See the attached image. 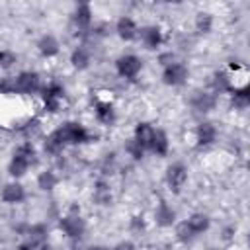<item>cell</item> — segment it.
<instances>
[{"instance_id": "cell-24", "label": "cell", "mask_w": 250, "mask_h": 250, "mask_svg": "<svg viewBox=\"0 0 250 250\" xmlns=\"http://www.w3.org/2000/svg\"><path fill=\"white\" fill-rule=\"evenodd\" d=\"M186 221H188V225L191 227V230H193L197 236L203 234L205 230H209V227H211V217H209L207 213H201V211L191 213Z\"/></svg>"}, {"instance_id": "cell-5", "label": "cell", "mask_w": 250, "mask_h": 250, "mask_svg": "<svg viewBox=\"0 0 250 250\" xmlns=\"http://www.w3.org/2000/svg\"><path fill=\"white\" fill-rule=\"evenodd\" d=\"M39 96H41V102H43V109L47 113H59L64 105V86L57 80H51V82L43 84Z\"/></svg>"}, {"instance_id": "cell-13", "label": "cell", "mask_w": 250, "mask_h": 250, "mask_svg": "<svg viewBox=\"0 0 250 250\" xmlns=\"http://www.w3.org/2000/svg\"><path fill=\"white\" fill-rule=\"evenodd\" d=\"M94 117H96V121L100 125L111 127L117 121V109L107 100H96V104H94Z\"/></svg>"}, {"instance_id": "cell-35", "label": "cell", "mask_w": 250, "mask_h": 250, "mask_svg": "<svg viewBox=\"0 0 250 250\" xmlns=\"http://www.w3.org/2000/svg\"><path fill=\"white\" fill-rule=\"evenodd\" d=\"M86 250H109V248L104 246V244H92V246H88Z\"/></svg>"}, {"instance_id": "cell-4", "label": "cell", "mask_w": 250, "mask_h": 250, "mask_svg": "<svg viewBox=\"0 0 250 250\" xmlns=\"http://www.w3.org/2000/svg\"><path fill=\"white\" fill-rule=\"evenodd\" d=\"M12 84H14V96H35L43 88L41 74L35 70L18 72L16 76H12Z\"/></svg>"}, {"instance_id": "cell-9", "label": "cell", "mask_w": 250, "mask_h": 250, "mask_svg": "<svg viewBox=\"0 0 250 250\" xmlns=\"http://www.w3.org/2000/svg\"><path fill=\"white\" fill-rule=\"evenodd\" d=\"M160 78H162V82H164L166 86L178 88V86H184V84L188 82V78H189V68H188L186 62L176 61V62H172L170 66L162 68V76H160Z\"/></svg>"}, {"instance_id": "cell-18", "label": "cell", "mask_w": 250, "mask_h": 250, "mask_svg": "<svg viewBox=\"0 0 250 250\" xmlns=\"http://www.w3.org/2000/svg\"><path fill=\"white\" fill-rule=\"evenodd\" d=\"M152 219H154L156 227L168 229V227H174V225H176V211H174V207H172L170 203L160 201V203L156 205V209H154Z\"/></svg>"}, {"instance_id": "cell-19", "label": "cell", "mask_w": 250, "mask_h": 250, "mask_svg": "<svg viewBox=\"0 0 250 250\" xmlns=\"http://www.w3.org/2000/svg\"><path fill=\"white\" fill-rule=\"evenodd\" d=\"M234 86H236V84L232 82V76H230L229 70H217V72H213V76H211V92H213L215 96H219V94H229Z\"/></svg>"}, {"instance_id": "cell-28", "label": "cell", "mask_w": 250, "mask_h": 250, "mask_svg": "<svg viewBox=\"0 0 250 250\" xmlns=\"http://www.w3.org/2000/svg\"><path fill=\"white\" fill-rule=\"evenodd\" d=\"M174 234H176V240H180L184 244H189V242H193L197 238V234L191 230V227L188 225V221H176Z\"/></svg>"}, {"instance_id": "cell-27", "label": "cell", "mask_w": 250, "mask_h": 250, "mask_svg": "<svg viewBox=\"0 0 250 250\" xmlns=\"http://www.w3.org/2000/svg\"><path fill=\"white\" fill-rule=\"evenodd\" d=\"M64 148H66V146L62 145V141L59 139V135H57L55 131H51V133L43 139V150H45L47 154H51V156H59Z\"/></svg>"}, {"instance_id": "cell-29", "label": "cell", "mask_w": 250, "mask_h": 250, "mask_svg": "<svg viewBox=\"0 0 250 250\" xmlns=\"http://www.w3.org/2000/svg\"><path fill=\"white\" fill-rule=\"evenodd\" d=\"M123 148H125V152H127V156H131L133 160H143L145 158V148L131 137V139H127L125 141V145H123Z\"/></svg>"}, {"instance_id": "cell-11", "label": "cell", "mask_w": 250, "mask_h": 250, "mask_svg": "<svg viewBox=\"0 0 250 250\" xmlns=\"http://www.w3.org/2000/svg\"><path fill=\"white\" fill-rule=\"evenodd\" d=\"M189 105L197 113H209L217 107V96L211 90H197L189 98Z\"/></svg>"}, {"instance_id": "cell-30", "label": "cell", "mask_w": 250, "mask_h": 250, "mask_svg": "<svg viewBox=\"0 0 250 250\" xmlns=\"http://www.w3.org/2000/svg\"><path fill=\"white\" fill-rule=\"evenodd\" d=\"M129 232L135 236H143L146 232V219L143 215H133L129 221Z\"/></svg>"}, {"instance_id": "cell-8", "label": "cell", "mask_w": 250, "mask_h": 250, "mask_svg": "<svg viewBox=\"0 0 250 250\" xmlns=\"http://www.w3.org/2000/svg\"><path fill=\"white\" fill-rule=\"evenodd\" d=\"M164 182L172 193H180L188 184V166L184 162H172L164 172Z\"/></svg>"}, {"instance_id": "cell-15", "label": "cell", "mask_w": 250, "mask_h": 250, "mask_svg": "<svg viewBox=\"0 0 250 250\" xmlns=\"http://www.w3.org/2000/svg\"><path fill=\"white\" fill-rule=\"evenodd\" d=\"M92 201L100 207H109L113 203V191H111V186L107 180L100 178L94 182V188H92Z\"/></svg>"}, {"instance_id": "cell-14", "label": "cell", "mask_w": 250, "mask_h": 250, "mask_svg": "<svg viewBox=\"0 0 250 250\" xmlns=\"http://www.w3.org/2000/svg\"><path fill=\"white\" fill-rule=\"evenodd\" d=\"M193 137H195V145H197L199 148L211 146V145L217 141V127H215L211 121H201V123L195 125Z\"/></svg>"}, {"instance_id": "cell-23", "label": "cell", "mask_w": 250, "mask_h": 250, "mask_svg": "<svg viewBox=\"0 0 250 250\" xmlns=\"http://www.w3.org/2000/svg\"><path fill=\"white\" fill-rule=\"evenodd\" d=\"M229 98H230V105L234 109H246L250 105V88L246 84L244 86H234L229 92Z\"/></svg>"}, {"instance_id": "cell-34", "label": "cell", "mask_w": 250, "mask_h": 250, "mask_svg": "<svg viewBox=\"0 0 250 250\" xmlns=\"http://www.w3.org/2000/svg\"><path fill=\"white\" fill-rule=\"evenodd\" d=\"M234 232H236V227L234 225H229L223 229V240H232L234 238Z\"/></svg>"}, {"instance_id": "cell-20", "label": "cell", "mask_w": 250, "mask_h": 250, "mask_svg": "<svg viewBox=\"0 0 250 250\" xmlns=\"http://www.w3.org/2000/svg\"><path fill=\"white\" fill-rule=\"evenodd\" d=\"M72 68L76 70H86L90 64H92V53L86 45H76L72 51H70V57H68Z\"/></svg>"}, {"instance_id": "cell-31", "label": "cell", "mask_w": 250, "mask_h": 250, "mask_svg": "<svg viewBox=\"0 0 250 250\" xmlns=\"http://www.w3.org/2000/svg\"><path fill=\"white\" fill-rule=\"evenodd\" d=\"M16 62H18V55L12 49H0V68L2 70H10Z\"/></svg>"}, {"instance_id": "cell-25", "label": "cell", "mask_w": 250, "mask_h": 250, "mask_svg": "<svg viewBox=\"0 0 250 250\" xmlns=\"http://www.w3.org/2000/svg\"><path fill=\"white\" fill-rule=\"evenodd\" d=\"M193 29L199 35H209L213 29V14L211 12H197L193 18Z\"/></svg>"}, {"instance_id": "cell-32", "label": "cell", "mask_w": 250, "mask_h": 250, "mask_svg": "<svg viewBox=\"0 0 250 250\" xmlns=\"http://www.w3.org/2000/svg\"><path fill=\"white\" fill-rule=\"evenodd\" d=\"M156 61H158V64H160L162 68H166V66H170L172 62H176V61H178V57H176V53H174V51H162V53H158Z\"/></svg>"}, {"instance_id": "cell-33", "label": "cell", "mask_w": 250, "mask_h": 250, "mask_svg": "<svg viewBox=\"0 0 250 250\" xmlns=\"http://www.w3.org/2000/svg\"><path fill=\"white\" fill-rule=\"evenodd\" d=\"M109 250H137V244L133 242V240H119L113 248H109Z\"/></svg>"}, {"instance_id": "cell-1", "label": "cell", "mask_w": 250, "mask_h": 250, "mask_svg": "<svg viewBox=\"0 0 250 250\" xmlns=\"http://www.w3.org/2000/svg\"><path fill=\"white\" fill-rule=\"evenodd\" d=\"M37 162V148L31 141H23L16 146L10 162H8V174L14 178V180H20L23 178L31 166H35Z\"/></svg>"}, {"instance_id": "cell-36", "label": "cell", "mask_w": 250, "mask_h": 250, "mask_svg": "<svg viewBox=\"0 0 250 250\" xmlns=\"http://www.w3.org/2000/svg\"><path fill=\"white\" fill-rule=\"evenodd\" d=\"M35 250H51V246H49V242H43V244H39Z\"/></svg>"}, {"instance_id": "cell-12", "label": "cell", "mask_w": 250, "mask_h": 250, "mask_svg": "<svg viewBox=\"0 0 250 250\" xmlns=\"http://www.w3.org/2000/svg\"><path fill=\"white\" fill-rule=\"evenodd\" d=\"M25 197H27V191H25L23 184H20L18 180L4 184L2 189H0V199L6 205H20V203L25 201Z\"/></svg>"}, {"instance_id": "cell-16", "label": "cell", "mask_w": 250, "mask_h": 250, "mask_svg": "<svg viewBox=\"0 0 250 250\" xmlns=\"http://www.w3.org/2000/svg\"><path fill=\"white\" fill-rule=\"evenodd\" d=\"M115 33L121 41H135L137 35H139V25L133 18L129 16H121L117 21H115Z\"/></svg>"}, {"instance_id": "cell-2", "label": "cell", "mask_w": 250, "mask_h": 250, "mask_svg": "<svg viewBox=\"0 0 250 250\" xmlns=\"http://www.w3.org/2000/svg\"><path fill=\"white\" fill-rule=\"evenodd\" d=\"M55 133L59 135L64 146H78L96 141V135L90 133L80 121H64L55 129Z\"/></svg>"}, {"instance_id": "cell-10", "label": "cell", "mask_w": 250, "mask_h": 250, "mask_svg": "<svg viewBox=\"0 0 250 250\" xmlns=\"http://www.w3.org/2000/svg\"><path fill=\"white\" fill-rule=\"evenodd\" d=\"M137 39L141 41V45L148 51H156L160 49V45L164 43V33L160 29V25H143L139 27V35Z\"/></svg>"}, {"instance_id": "cell-6", "label": "cell", "mask_w": 250, "mask_h": 250, "mask_svg": "<svg viewBox=\"0 0 250 250\" xmlns=\"http://www.w3.org/2000/svg\"><path fill=\"white\" fill-rule=\"evenodd\" d=\"M94 23V12L88 2H78L70 12V27L78 35H86Z\"/></svg>"}, {"instance_id": "cell-21", "label": "cell", "mask_w": 250, "mask_h": 250, "mask_svg": "<svg viewBox=\"0 0 250 250\" xmlns=\"http://www.w3.org/2000/svg\"><path fill=\"white\" fill-rule=\"evenodd\" d=\"M154 125L152 123H148V121H139L137 125H135V129H133V139L145 148V150H148V146H150V141H152V135H154Z\"/></svg>"}, {"instance_id": "cell-22", "label": "cell", "mask_w": 250, "mask_h": 250, "mask_svg": "<svg viewBox=\"0 0 250 250\" xmlns=\"http://www.w3.org/2000/svg\"><path fill=\"white\" fill-rule=\"evenodd\" d=\"M170 150V139L166 135L164 129H154V135H152V141H150V146H148V152L156 154V156H166Z\"/></svg>"}, {"instance_id": "cell-26", "label": "cell", "mask_w": 250, "mask_h": 250, "mask_svg": "<svg viewBox=\"0 0 250 250\" xmlns=\"http://www.w3.org/2000/svg\"><path fill=\"white\" fill-rule=\"evenodd\" d=\"M59 174L55 170H43L37 174V188L41 191H53L59 186Z\"/></svg>"}, {"instance_id": "cell-3", "label": "cell", "mask_w": 250, "mask_h": 250, "mask_svg": "<svg viewBox=\"0 0 250 250\" xmlns=\"http://www.w3.org/2000/svg\"><path fill=\"white\" fill-rule=\"evenodd\" d=\"M59 229L64 232V236L72 242H80L86 234V221L80 215V209L72 205L61 219H59Z\"/></svg>"}, {"instance_id": "cell-17", "label": "cell", "mask_w": 250, "mask_h": 250, "mask_svg": "<svg viewBox=\"0 0 250 250\" xmlns=\"http://www.w3.org/2000/svg\"><path fill=\"white\" fill-rule=\"evenodd\" d=\"M35 47H37V51H39V55L43 59H53V57H57L61 53V43L53 33H43L37 39Z\"/></svg>"}, {"instance_id": "cell-7", "label": "cell", "mask_w": 250, "mask_h": 250, "mask_svg": "<svg viewBox=\"0 0 250 250\" xmlns=\"http://www.w3.org/2000/svg\"><path fill=\"white\" fill-rule=\"evenodd\" d=\"M141 70H143V61L133 53H127L115 59V72L125 80H135L141 74Z\"/></svg>"}]
</instances>
